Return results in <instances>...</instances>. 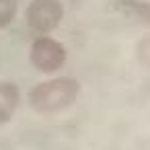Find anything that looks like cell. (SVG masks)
<instances>
[{
  "label": "cell",
  "instance_id": "cell-1",
  "mask_svg": "<svg viewBox=\"0 0 150 150\" xmlns=\"http://www.w3.org/2000/svg\"><path fill=\"white\" fill-rule=\"evenodd\" d=\"M78 95L80 82L74 76H54L31 86L27 93V103L39 115H56L72 107Z\"/></svg>",
  "mask_w": 150,
  "mask_h": 150
},
{
  "label": "cell",
  "instance_id": "cell-2",
  "mask_svg": "<svg viewBox=\"0 0 150 150\" xmlns=\"http://www.w3.org/2000/svg\"><path fill=\"white\" fill-rule=\"evenodd\" d=\"M68 60V52L62 41L52 35H39L33 39L29 47V62L41 74H56L64 68Z\"/></svg>",
  "mask_w": 150,
  "mask_h": 150
},
{
  "label": "cell",
  "instance_id": "cell-3",
  "mask_svg": "<svg viewBox=\"0 0 150 150\" xmlns=\"http://www.w3.org/2000/svg\"><path fill=\"white\" fill-rule=\"evenodd\" d=\"M64 21L62 0H31L25 8V23L39 35H50Z\"/></svg>",
  "mask_w": 150,
  "mask_h": 150
},
{
  "label": "cell",
  "instance_id": "cell-4",
  "mask_svg": "<svg viewBox=\"0 0 150 150\" xmlns=\"http://www.w3.org/2000/svg\"><path fill=\"white\" fill-rule=\"evenodd\" d=\"M111 11L138 27H150V2L148 0H113Z\"/></svg>",
  "mask_w": 150,
  "mask_h": 150
},
{
  "label": "cell",
  "instance_id": "cell-5",
  "mask_svg": "<svg viewBox=\"0 0 150 150\" xmlns=\"http://www.w3.org/2000/svg\"><path fill=\"white\" fill-rule=\"evenodd\" d=\"M21 105V88L15 82L0 80V125L8 123Z\"/></svg>",
  "mask_w": 150,
  "mask_h": 150
},
{
  "label": "cell",
  "instance_id": "cell-6",
  "mask_svg": "<svg viewBox=\"0 0 150 150\" xmlns=\"http://www.w3.org/2000/svg\"><path fill=\"white\" fill-rule=\"evenodd\" d=\"M17 8H19V0H0V29L8 27L15 21Z\"/></svg>",
  "mask_w": 150,
  "mask_h": 150
},
{
  "label": "cell",
  "instance_id": "cell-7",
  "mask_svg": "<svg viewBox=\"0 0 150 150\" xmlns=\"http://www.w3.org/2000/svg\"><path fill=\"white\" fill-rule=\"evenodd\" d=\"M136 58H138V62L144 68L150 70V35H146V37H142L138 41V45H136Z\"/></svg>",
  "mask_w": 150,
  "mask_h": 150
}]
</instances>
